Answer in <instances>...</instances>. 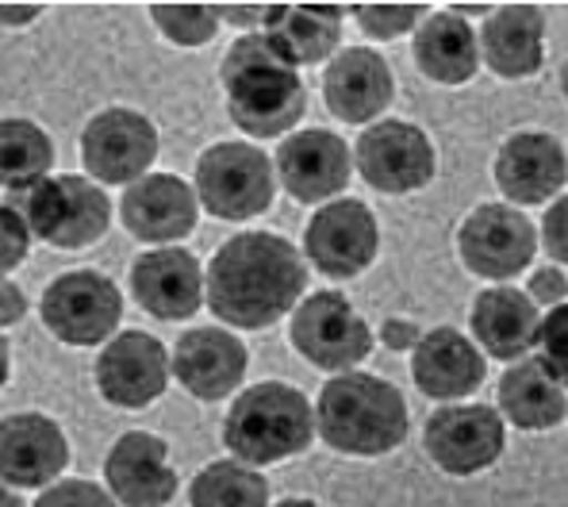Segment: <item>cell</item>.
Segmentation results:
<instances>
[{
	"mask_svg": "<svg viewBox=\"0 0 568 507\" xmlns=\"http://www.w3.org/2000/svg\"><path fill=\"white\" fill-rule=\"evenodd\" d=\"M381 338H384V346H388V351H415V346L423 343L419 327H415V323H407V320H388L381 327Z\"/></svg>",
	"mask_w": 568,
	"mask_h": 507,
	"instance_id": "cell-38",
	"label": "cell"
},
{
	"mask_svg": "<svg viewBox=\"0 0 568 507\" xmlns=\"http://www.w3.org/2000/svg\"><path fill=\"white\" fill-rule=\"evenodd\" d=\"M128 231L142 243H173L196 227V193L173 173L142 178L120 204Z\"/></svg>",
	"mask_w": 568,
	"mask_h": 507,
	"instance_id": "cell-19",
	"label": "cell"
},
{
	"mask_svg": "<svg viewBox=\"0 0 568 507\" xmlns=\"http://www.w3.org/2000/svg\"><path fill=\"white\" fill-rule=\"evenodd\" d=\"M181 385L200 400H223L227 393H235L246 373V351L235 335L227 331L200 327L189 331L178 343V357H173Z\"/></svg>",
	"mask_w": 568,
	"mask_h": 507,
	"instance_id": "cell-21",
	"label": "cell"
},
{
	"mask_svg": "<svg viewBox=\"0 0 568 507\" xmlns=\"http://www.w3.org/2000/svg\"><path fill=\"white\" fill-rule=\"evenodd\" d=\"M415 62L426 78L442 81V85H462L480 65V47L462 16L438 12L415 36Z\"/></svg>",
	"mask_w": 568,
	"mask_h": 507,
	"instance_id": "cell-28",
	"label": "cell"
},
{
	"mask_svg": "<svg viewBox=\"0 0 568 507\" xmlns=\"http://www.w3.org/2000/svg\"><path fill=\"white\" fill-rule=\"evenodd\" d=\"M568 162L557 139L541 131H523L507 139L504 151L496 158V181L511 201L519 204H541L565 185Z\"/></svg>",
	"mask_w": 568,
	"mask_h": 507,
	"instance_id": "cell-20",
	"label": "cell"
},
{
	"mask_svg": "<svg viewBox=\"0 0 568 507\" xmlns=\"http://www.w3.org/2000/svg\"><path fill=\"white\" fill-rule=\"evenodd\" d=\"M292 346L320 369H354L373 351V335L346 296L315 293L292 315Z\"/></svg>",
	"mask_w": 568,
	"mask_h": 507,
	"instance_id": "cell-7",
	"label": "cell"
},
{
	"mask_svg": "<svg viewBox=\"0 0 568 507\" xmlns=\"http://www.w3.org/2000/svg\"><path fill=\"white\" fill-rule=\"evenodd\" d=\"M315 423L334 450L377 457L407 438V404L388 381L369 373H342L323 385Z\"/></svg>",
	"mask_w": 568,
	"mask_h": 507,
	"instance_id": "cell-3",
	"label": "cell"
},
{
	"mask_svg": "<svg viewBox=\"0 0 568 507\" xmlns=\"http://www.w3.org/2000/svg\"><path fill=\"white\" fill-rule=\"evenodd\" d=\"M357 20H362V31L373 39H396L404 31H412L415 23L426 16L423 4H357L354 8Z\"/></svg>",
	"mask_w": 568,
	"mask_h": 507,
	"instance_id": "cell-32",
	"label": "cell"
},
{
	"mask_svg": "<svg viewBox=\"0 0 568 507\" xmlns=\"http://www.w3.org/2000/svg\"><path fill=\"white\" fill-rule=\"evenodd\" d=\"M546 20L534 4H504L484 28V58L499 78H530L541 70Z\"/></svg>",
	"mask_w": 568,
	"mask_h": 507,
	"instance_id": "cell-25",
	"label": "cell"
},
{
	"mask_svg": "<svg viewBox=\"0 0 568 507\" xmlns=\"http://www.w3.org/2000/svg\"><path fill=\"white\" fill-rule=\"evenodd\" d=\"M165 381H170L165 346L139 331L108 343V351L97 362V385L108 404L146 407L165 393Z\"/></svg>",
	"mask_w": 568,
	"mask_h": 507,
	"instance_id": "cell-15",
	"label": "cell"
},
{
	"mask_svg": "<svg viewBox=\"0 0 568 507\" xmlns=\"http://www.w3.org/2000/svg\"><path fill=\"white\" fill-rule=\"evenodd\" d=\"M220 16H231L239 23H254L270 16V4H220Z\"/></svg>",
	"mask_w": 568,
	"mask_h": 507,
	"instance_id": "cell-39",
	"label": "cell"
},
{
	"mask_svg": "<svg viewBox=\"0 0 568 507\" xmlns=\"http://www.w3.org/2000/svg\"><path fill=\"white\" fill-rule=\"evenodd\" d=\"M377 220L362 201H334L307 223V257L327 277H357L377 257Z\"/></svg>",
	"mask_w": 568,
	"mask_h": 507,
	"instance_id": "cell-11",
	"label": "cell"
},
{
	"mask_svg": "<svg viewBox=\"0 0 568 507\" xmlns=\"http://www.w3.org/2000/svg\"><path fill=\"white\" fill-rule=\"evenodd\" d=\"M538 346H541V362H546V369L568 388V304L554 307V312L541 320Z\"/></svg>",
	"mask_w": 568,
	"mask_h": 507,
	"instance_id": "cell-33",
	"label": "cell"
},
{
	"mask_svg": "<svg viewBox=\"0 0 568 507\" xmlns=\"http://www.w3.org/2000/svg\"><path fill=\"white\" fill-rule=\"evenodd\" d=\"M154 154L158 131L150 128L146 115L128 112V108L100 112L81 135V158H85L89 173L104 181V185L142 178L150 170V162H154Z\"/></svg>",
	"mask_w": 568,
	"mask_h": 507,
	"instance_id": "cell-12",
	"label": "cell"
},
{
	"mask_svg": "<svg viewBox=\"0 0 568 507\" xmlns=\"http://www.w3.org/2000/svg\"><path fill=\"white\" fill-rule=\"evenodd\" d=\"M150 20L162 28L165 39L181 47H200L220 28V8L207 4H150Z\"/></svg>",
	"mask_w": 568,
	"mask_h": 507,
	"instance_id": "cell-31",
	"label": "cell"
},
{
	"mask_svg": "<svg viewBox=\"0 0 568 507\" xmlns=\"http://www.w3.org/2000/svg\"><path fill=\"white\" fill-rule=\"evenodd\" d=\"M304 257L296 246L270 231L235 235L207 270V304L223 323L257 331L277 323L304 293Z\"/></svg>",
	"mask_w": 568,
	"mask_h": 507,
	"instance_id": "cell-1",
	"label": "cell"
},
{
	"mask_svg": "<svg viewBox=\"0 0 568 507\" xmlns=\"http://www.w3.org/2000/svg\"><path fill=\"white\" fill-rule=\"evenodd\" d=\"M462 257L473 273L491 281H507L526 270L534 257V227L523 212L499 204H484L465 220L457 235Z\"/></svg>",
	"mask_w": 568,
	"mask_h": 507,
	"instance_id": "cell-13",
	"label": "cell"
},
{
	"mask_svg": "<svg viewBox=\"0 0 568 507\" xmlns=\"http://www.w3.org/2000/svg\"><path fill=\"white\" fill-rule=\"evenodd\" d=\"M0 143H4V185L8 189H36L47 181V170L54 162V151H50V139L36 123L28 120H4L0 128Z\"/></svg>",
	"mask_w": 568,
	"mask_h": 507,
	"instance_id": "cell-29",
	"label": "cell"
},
{
	"mask_svg": "<svg viewBox=\"0 0 568 507\" xmlns=\"http://www.w3.org/2000/svg\"><path fill=\"white\" fill-rule=\"evenodd\" d=\"M277 173L288 196H296L300 204L331 201L349 181V151L331 131H300L281 143Z\"/></svg>",
	"mask_w": 568,
	"mask_h": 507,
	"instance_id": "cell-14",
	"label": "cell"
},
{
	"mask_svg": "<svg viewBox=\"0 0 568 507\" xmlns=\"http://www.w3.org/2000/svg\"><path fill=\"white\" fill-rule=\"evenodd\" d=\"M473 331L491 357L519 362L541 335L538 304L519 288H488L473 304Z\"/></svg>",
	"mask_w": 568,
	"mask_h": 507,
	"instance_id": "cell-23",
	"label": "cell"
},
{
	"mask_svg": "<svg viewBox=\"0 0 568 507\" xmlns=\"http://www.w3.org/2000/svg\"><path fill=\"white\" fill-rule=\"evenodd\" d=\"M415 385L434 400H457V396L473 393L484 381V357L465 335L449 327H438L415 346Z\"/></svg>",
	"mask_w": 568,
	"mask_h": 507,
	"instance_id": "cell-24",
	"label": "cell"
},
{
	"mask_svg": "<svg viewBox=\"0 0 568 507\" xmlns=\"http://www.w3.org/2000/svg\"><path fill=\"white\" fill-rule=\"evenodd\" d=\"M36 507H115V504L104 488L89 485V480H65V485L47 488Z\"/></svg>",
	"mask_w": 568,
	"mask_h": 507,
	"instance_id": "cell-34",
	"label": "cell"
},
{
	"mask_svg": "<svg viewBox=\"0 0 568 507\" xmlns=\"http://www.w3.org/2000/svg\"><path fill=\"white\" fill-rule=\"evenodd\" d=\"M315 427L320 423L312 419L304 393L265 381L235 400L227 423H223V443L231 454H239L242 465H270L304 450Z\"/></svg>",
	"mask_w": 568,
	"mask_h": 507,
	"instance_id": "cell-4",
	"label": "cell"
},
{
	"mask_svg": "<svg viewBox=\"0 0 568 507\" xmlns=\"http://www.w3.org/2000/svg\"><path fill=\"white\" fill-rule=\"evenodd\" d=\"M47 327L70 346H97L115 331L123 312L120 288L100 273H65L43 293Z\"/></svg>",
	"mask_w": 568,
	"mask_h": 507,
	"instance_id": "cell-8",
	"label": "cell"
},
{
	"mask_svg": "<svg viewBox=\"0 0 568 507\" xmlns=\"http://www.w3.org/2000/svg\"><path fill=\"white\" fill-rule=\"evenodd\" d=\"M4 507H23L20 500H16V496L12 493H4Z\"/></svg>",
	"mask_w": 568,
	"mask_h": 507,
	"instance_id": "cell-43",
	"label": "cell"
},
{
	"mask_svg": "<svg viewBox=\"0 0 568 507\" xmlns=\"http://www.w3.org/2000/svg\"><path fill=\"white\" fill-rule=\"evenodd\" d=\"M338 16L331 4H270L265 36L281 47L292 65H315L338 47Z\"/></svg>",
	"mask_w": 568,
	"mask_h": 507,
	"instance_id": "cell-26",
	"label": "cell"
},
{
	"mask_svg": "<svg viewBox=\"0 0 568 507\" xmlns=\"http://www.w3.org/2000/svg\"><path fill=\"white\" fill-rule=\"evenodd\" d=\"M296 70L300 65H292L265 31L239 39L223 58V89H227L231 120L257 139L288 131L307 108L304 81Z\"/></svg>",
	"mask_w": 568,
	"mask_h": 507,
	"instance_id": "cell-2",
	"label": "cell"
},
{
	"mask_svg": "<svg viewBox=\"0 0 568 507\" xmlns=\"http://www.w3.org/2000/svg\"><path fill=\"white\" fill-rule=\"evenodd\" d=\"M162 438L131 430L112 446L104 465V477L112 485L115 500L128 507H162L178 493V473L170 469Z\"/></svg>",
	"mask_w": 568,
	"mask_h": 507,
	"instance_id": "cell-16",
	"label": "cell"
},
{
	"mask_svg": "<svg viewBox=\"0 0 568 507\" xmlns=\"http://www.w3.org/2000/svg\"><path fill=\"white\" fill-rule=\"evenodd\" d=\"M568 296V281L561 270H538L530 277V301L534 304H554L561 307Z\"/></svg>",
	"mask_w": 568,
	"mask_h": 507,
	"instance_id": "cell-37",
	"label": "cell"
},
{
	"mask_svg": "<svg viewBox=\"0 0 568 507\" xmlns=\"http://www.w3.org/2000/svg\"><path fill=\"white\" fill-rule=\"evenodd\" d=\"M23 312V301H20V288L12 285V281H4V327L8 323H16V315Z\"/></svg>",
	"mask_w": 568,
	"mask_h": 507,
	"instance_id": "cell-40",
	"label": "cell"
},
{
	"mask_svg": "<svg viewBox=\"0 0 568 507\" xmlns=\"http://www.w3.org/2000/svg\"><path fill=\"white\" fill-rule=\"evenodd\" d=\"M0 469H4V485H50L70 462V446L58 423L47 415H8L0 427Z\"/></svg>",
	"mask_w": 568,
	"mask_h": 507,
	"instance_id": "cell-18",
	"label": "cell"
},
{
	"mask_svg": "<svg viewBox=\"0 0 568 507\" xmlns=\"http://www.w3.org/2000/svg\"><path fill=\"white\" fill-rule=\"evenodd\" d=\"M357 170L381 193H415L434 178V146L412 123H373L357 139Z\"/></svg>",
	"mask_w": 568,
	"mask_h": 507,
	"instance_id": "cell-10",
	"label": "cell"
},
{
	"mask_svg": "<svg viewBox=\"0 0 568 507\" xmlns=\"http://www.w3.org/2000/svg\"><path fill=\"white\" fill-rule=\"evenodd\" d=\"M112 220V204L100 193L93 181L73 178H47L43 185H36L28 193V223L39 239H47L50 246L62 251H78V246L97 243L108 231Z\"/></svg>",
	"mask_w": 568,
	"mask_h": 507,
	"instance_id": "cell-6",
	"label": "cell"
},
{
	"mask_svg": "<svg viewBox=\"0 0 568 507\" xmlns=\"http://www.w3.org/2000/svg\"><path fill=\"white\" fill-rule=\"evenodd\" d=\"M196 193L220 220H250L273 201V165L257 146L220 143L196 162Z\"/></svg>",
	"mask_w": 568,
	"mask_h": 507,
	"instance_id": "cell-5",
	"label": "cell"
},
{
	"mask_svg": "<svg viewBox=\"0 0 568 507\" xmlns=\"http://www.w3.org/2000/svg\"><path fill=\"white\" fill-rule=\"evenodd\" d=\"M270 488L242 462H215L192 480V507H265Z\"/></svg>",
	"mask_w": 568,
	"mask_h": 507,
	"instance_id": "cell-30",
	"label": "cell"
},
{
	"mask_svg": "<svg viewBox=\"0 0 568 507\" xmlns=\"http://www.w3.org/2000/svg\"><path fill=\"white\" fill-rule=\"evenodd\" d=\"M499 407L523 430L554 427L565 415V385L546 369L541 357H523L499 381Z\"/></svg>",
	"mask_w": 568,
	"mask_h": 507,
	"instance_id": "cell-27",
	"label": "cell"
},
{
	"mask_svg": "<svg viewBox=\"0 0 568 507\" xmlns=\"http://www.w3.org/2000/svg\"><path fill=\"white\" fill-rule=\"evenodd\" d=\"M541 231H546V251H549V257H557V262L568 265V196H561V201L549 207L546 223H541Z\"/></svg>",
	"mask_w": 568,
	"mask_h": 507,
	"instance_id": "cell-36",
	"label": "cell"
},
{
	"mask_svg": "<svg viewBox=\"0 0 568 507\" xmlns=\"http://www.w3.org/2000/svg\"><path fill=\"white\" fill-rule=\"evenodd\" d=\"M135 301L158 320H189L204 304V273L196 257L178 246L142 254L131 270Z\"/></svg>",
	"mask_w": 568,
	"mask_h": 507,
	"instance_id": "cell-17",
	"label": "cell"
},
{
	"mask_svg": "<svg viewBox=\"0 0 568 507\" xmlns=\"http://www.w3.org/2000/svg\"><path fill=\"white\" fill-rule=\"evenodd\" d=\"M561 85H565V97H568V62H565V73H561Z\"/></svg>",
	"mask_w": 568,
	"mask_h": 507,
	"instance_id": "cell-44",
	"label": "cell"
},
{
	"mask_svg": "<svg viewBox=\"0 0 568 507\" xmlns=\"http://www.w3.org/2000/svg\"><path fill=\"white\" fill-rule=\"evenodd\" d=\"M323 93L334 115H342L346 123H365L373 115H381L392 101V73L388 62L377 51L365 47H349L327 65L323 78Z\"/></svg>",
	"mask_w": 568,
	"mask_h": 507,
	"instance_id": "cell-22",
	"label": "cell"
},
{
	"mask_svg": "<svg viewBox=\"0 0 568 507\" xmlns=\"http://www.w3.org/2000/svg\"><path fill=\"white\" fill-rule=\"evenodd\" d=\"M36 12H39V4H28V8H23V4H4V23H8V28H16V20H31Z\"/></svg>",
	"mask_w": 568,
	"mask_h": 507,
	"instance_id": "cell-41",
	"label": "cell"
},
{
	"mask_svg": "<svg viewBox=\"0 0 568 507\" xmlns=\"http://www.w3.org/2000/svg\"><path fill=\"white\" fill-rule=\"evenodd\" d=\"M426 454L454 477H469L504 454V423L484 404L442 407L426 419Z\"/></svg>",
	"mask_w": 568,
	"mask_h": 507,
	"instance_id": "cell-9",
	"label": "cell"
},
{
	"mask_svg": "<svg viewBox=\"0 0 568 507\" xmlns=\"http://www.w3.org/2000/svg\"><path fill=\"white\" fill-rule=\"evenodd\" d=\"M0 223H4V270H16L20 257L28 254V215H20L16 207H4Z\"/></svg>",
	"mask_w": 568,
	"mask_h": 507,
	"instance_id": "cell-35",
	"label": "cell"
},
{
	"mask_svg": "<svg viewBox=\"0 0 568 507\" xmlns=\"http://www.w3.org/2000/svg\"><path fill=\"white\" fill-rule=\"evenodd\" d=\"M277 507H320V504H312V500H281Z\"/></svg>",
	"mask_w": 568,
	"mask_h": 507,
	"instance_id": "cell-42",
	"label": "cell"
}]
</instances>
